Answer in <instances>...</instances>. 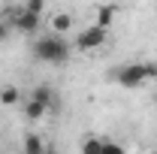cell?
Segmentation results:
<instances>
[{"mask_svg": "<svg viewBox=\"0 0 157 154\" xmlns=\"http://www.w3.org/2000/svg\"><path fill=\"white\" fill-rule=\"evenodd\" d=\"M112 79H115L121 88H127V91H136V88H142V85H145L139 64H121L115 73H112Z\"/></svg>", "mask_w": 157, "mask_h": 154, "instance_id": "cell-3", "label": "cell"}, {"mask_svg": "<svg viewBox=\"0 0 157 154\" xmlns=\"http://www.w3.org/2000/svg\"><path fill=\"white\" fill-rule=\"evenodd\" d=\"M24 6H27V9H30V12H42V0H27V3H24Z\"/></svg>", "mask_w": 157, "mask_h": 154, "instance_id": "cell-14", "label": "cell"}, {"mask_svg": "<svg viewBox=\"0 0 157 154\" xmlns=\"http://www.w3.org/2000/svg\"><path fill=\"white\" fill-rule=\"evenodd\" d=\"M70 27H73V15H70V12H55V15H52V33H60V37H63Z\"/></svg>", "mask_w": 157, "mask_h": 154, "instance_id": "cell-7", "label": "cell"}, {"mask_svg": "<svg viewBox=\"0 0 157 154\" xmlns=\"http://www.w3.org/2000/svg\"><path fill=\"white\" fill-rule=\"evenodd\" d=\"M109 42V30L106 27H100V24H91V27H85V30H78L76 37V45L78 52H97V48H103Z\"/></svg>", "mask_w": 157, "mask_h": 154, "instance_id": "cell-2", "label": "cell"}, {"mask_svg": "<svg viewBox=\"0 0 157 154\" xmlns=\"http://www.w3.org/2000/svg\"><path fill=\"white\" fill-rule=\"evenodd\" d=\"M42 154H58V151H42Z\"/></svg>", "mask_w": 157, "mask_h": 154, "instance_id": "cell-16", "label": "cell"}, {"mask_svg": "<svg viewBox=\"0 0 157 154\" xmlns=\"http://www.w3.org/2000/svg\"><path fill=\"white\" fill-rule=\"evenodd\" d=\"M115 15H118V6L115 3H106V6H97V21L94 24H100V27H112V21H115Z\"/></svg>", "mask_w": 157, "mask_h": 154, "instance_id": "cell-6", "label": "cell"}, {"mask_svg": "<svg viewBox=\"0 0 157 154\" xmlns=\"http://www.w3.org/2000/svg\"><path fill=\"white\" fill-rule=\"evenodd\" d=\"M70 52H73V45L60 37V33H45V37H39L36 42H33V55H36L42 64L60 67V64L70 60Z\"/></svg>", "mask_w": 157, "mask_h": 154, "instance_id": "cell-1", "label": "cell"}, {"mask_svg": "<svg viewBox=\"0 0 157 154\" xmlns=\"http://www.w3.org/2000/svg\"><path fill=\"white\" fill-rule=\"evenodd\" d=\"M3 37H6V27H3V21H0V42H3Z\"/></svg>", "mask_w": 157, "mask_h": 154, "instance_id": "cell-15", "label": "cell"}, {"mask_svg": "<svg viewBox=\"0 0 157 154\" xmlns=\"http://www.w3.org/2000/svg\"><path fill=\"white\" fill-rule=\"evenodd\" d=\"M103 142H106V139H100V136H85L82 154H103Z\"/></svg>", "mask_w": 157, "mask_h": 154, "instance_id": "cell-11", "label": "cell"}, {"mask_svg": "<svg viewBox=\"0 0 157 154\" xmlns=\"http://www.w3.org/2000/svg\"><path fill=\"white\" fill-rule=\"evenodd\" d=\"M18 97H21V91L15 85H3V88H0V103H3V106H15Z\"/></svg>", "mask_w": 157, "mask_h": 154, "instance_id": "cell-10", "label": "cell"}, {"mask_svg": "<svg viewBox=\"0 0 157 154\" xmlns=\"http://www.w3.org/2000/svg\"><path fill=\"white\" fill-rule=\"evenodd\" d=\"M139 70H142V79H145V82L157 79V64H154V60H142V64H139Z\"/></svg>", "mask_w": 157, "mask_h": 154, "instance_id": "cell-12", "label": "cell"}, {"mask_svg": "<svg viewBox=\"0 0 157 154\" xmlns=\"http://www.w3.org/2000/svg\"><path fill=\"white\" fill-rule=\"evenodd\" d=\"M9 21H12V27L21 30V33H36V27H39V15H36V12H30L27 6L9 12Z\"/></svg>", "mask_w": 157, "mask_h": 154, "instance_id": "cell-4", "label": "cell"}, {"mask_svg": "<svg viewBox=\"0 0 157 154\" xmlns=\"http://www.w3.org/2000/svg\"><path fill=\"white\" fill-rule=\"evenodd\" d=\"M21 151H24V154H42V151H45V148H42V136L27 133V136H24V145H21Z\"/></svg>", "mask_w": 157, "mask_h": 154, "instance_id": "cell-9", "label": "cell"}, {"mask_svg": "<svg viewBox=\"0 0 157 154\" xmlns=\"http://www.w3.org/2000/svg\"><path fill=\"white\" fill-rule=\"evenodd\" d=\"M45 112H48V106H45L42 100H36V97H30V100L24 103V118H27V121H39Z\"/></svg>", "mask_w": 157, "mask_h": 154, "instance_id": "cell-5", "label": "cell"}, {"mask_svg": "<svg viewBox=\"0 0 157 154\" xmlns=\"http://www.w3.org/2000/svg\"><path fill=\"white\" fill-rule=\"evenodd\" d=\"M103 154H127V148L118 145L115 139H106V142H103Z\"/></svg>", "mask_w": 157, "mask_h": 154, "instance_id": "cell-13", "label": "cell"}, {"mask_svg": "<svg viewBox=\"0 0 157 154\" xmlns=\"http://www.w3.org/2000/svg\"><path fill=\"white\" fill-rule=\"evenodd\" d=\"M30 97H36V100H42V103H45L48 109H55V106H58V94H55V91H52L48 85H36V88L30 91Z\"/></svg>", "mask_w": 157, "mask_h": 154, "instance_id": "cell-8", "label": "cell"}]
</instances>
